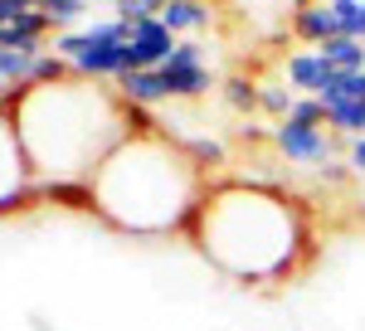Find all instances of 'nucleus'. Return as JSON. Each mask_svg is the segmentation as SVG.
Instances as JSON below:
<instances>
[{
	"mask_svg": "<svg viewBox=\"0 0 365 331\" xmlns=\"http://www.w3.org/2000/svg\"><path fill=\"white\" fill-rule=\"evenodd\" d=\"M146 117L151 112L132 108L113 83L83 73H68L58 83H29L10 98V122L34 175V190H78V200L103 156Z\"/></svg>",
	"mask_w": 365,
	"mask_h": 331,
	"instance_id": "nucleus-1",
	"label": "nucleus"
},
{
	"mask_svg": "<svg viewBox=\"0 0 365 331\" xmlns=\"http://www.w3.org/2000/svg\"><path fill=\"white\" fill-rule=\"evenodd\" d=\"M185 234L210 268L244 287L292 282L317 253L302 200L268 180H210Z\"/></svg>",
	"mask_w": 365,
	"mask_h": 331,
	"instance_id": "nucleus-2",
	"label": "nucleus"
},
{
	"mask_svg": "<svg viewBox=\"0 0 365 331\" xmlns=\"http://www.w3.org/2000/svg\"><path fill=\"white\" fill-rule=\"evenodd\" d=\"M205 185L210 175L205 166H195L185 141L170 137L156 117H146L88 175L83 210L113 224L117 234L161 239V234H185Z\"/></svg>",
	"mask_w": 365,
	"mask_h": 331,
	"instance_id": "nucleus-3",
	"label": "nucleus"
},
{
	"mask_svg": "<svg viewBox=\"0 0 365 331\" xmlns=\"http://www.w3.org/2000/svg\"><path fill=\"white\" fill-rule=\"evenodd\" d=\"M268 141H273V151H278L282 161L292 166H322L336 156L341 137L336 132H327V127H307V122H292V117H282V122H273L268 127Z\"/></svg>",
	"mask_w": 365,
	"mask_h": 331,
	"instance_id": "nucleus-4",
	"label": "nucleus"
},
{
	"mask_svg": "<svg viewBox=\"0 0 365 331\" xmlns=\"http://www.w3.org/2000/svg\"><path fill=\"white\" fill-rule=\"evenodd\" d=\"M161 78H166V98L170 103H200L210 88H215V68L205 63V49L195 39H180L170 58L161 63Z\"/></svg>",
	"mask_w": 365,
	"mask_h": 331,
	"instance_id": "nucleus-5",
	"label": "nucleus"
},
{
	"mask_svg": "<svg viewBox=\"0 0 365 331\" xmlns=\"http://www.w3.org/2000/svg\"><path fill=\"white\" fill-rule=\"evenodd\" d=\"M29 195H34V175H29L15 122H10V103H0V215L25 205Z\"/></svg>",
	"mask_w": 365,
	"mask_h": 331,
	"instance_id": "nucleus-6",
	"label": "nucleus"
},
{
	"mask_svg": "<svg viewBox=\"0 0 365 331\" xmlns=\"http://www.w3.org/2000/svg\"><path fill=\"white\" fill-rule=\"evenodd\" d=\"M127 44H132V63H137V68H161L180 39H175V34H170L161 20H137Z\"/></svg>",
	"mask_w": 365,
	"mask_h": 331,
	"instance_id": "nucleus-7",
	"label": "nucleus"
},
{
	"mask_svg": "<svg viewBox=\"0 0 365 331\" xmlns=\"http://www.w3.org/2000/svg\"><path fill=\"white\" fill-rule=\"evenodd\" d=\"M117 93H122L132 108H141V112H151V108H161V103H170L161 68H127V73L117 78Z\"/></svg>",
	"mask_w": 365,
	"mask_h": 331,
	"instance_id": "nucleus-8",
	"label": "nucleus"
},
{
	"mask_svg": "<svg viewBox=\"0 0 365 331\" xmlns=\"http://www.w3.org/2000/svg\"><path fill=\"white\" fill-rule=\"evenodd\" d=\"M156 20H161L175 39H190V34H200V29H210L215 10H210V0H166Z\"/></svg>",
	"mask_w": 365,
	"mask_h": 331,
	"instance_id": "nucleus-9",
	"label": "nucleus"
},
{
	"mask_svg": "<svg viewBox=\"0 0 365 331\" xmlns=\"http://www.w3.org/2000/svg\"><path fill=\"white\" fill-rule=\"evenodd\" d=\"M331 73H336V68L317 54V49L287 54V88H292V93H312V98H317V93L327 88V78H331Z\"/></svg>",
	"mask_w": 365,
	"mask_h": 331,
	"instance_id": "nucleus-10",
	"label": "nucleus"
},
{
	"mask_svg": "<svg viewBox=\"0 0 365 331\" xmlns=\"http://www.w3.org/2000/svg\"><path fill=\"white\" fill-rule=\"evenodd\" d=\"M292 34L302 39V44H327L331 34H341L336 20L327 15V10H317V5H307V0H292Z\"/></svg>",
	"mask_w": 365,
	"mask_h": 331,
	"instance_id": "nucleus-11",
	"label": "nucleus"
},
{
	"mask_svg": "<svg viewBox=\"0 0 365 331\" xmlns=\"http://www.w3.org/2000/svg\"><path fill=\"white\" fill-rule=\"evenodd\" d=\"M327 108V127L336 137H365V98H336V103H322Z\"/></svg>",
	"mask_w": 365,
	"mask_h": 331,
	"instance_id": "nucleus-12",
	"label": "nucleus"
},
{
	"mask_svg": "<svg viewBox=\"0 0 365 331\" xmlns=\"http://www.w3.org/2000/svg\"><path fill=\"white\" fill-rule=\"evenodd\" d=\"M317 54L327 58L331 68H365V39H351V34H331L327 44H317Z\"/></svg>",
	"mask_w": 365,
	"mask_h": 331,
	"instance_id": "nucleus-13",
	"label": "nucleus"
},
{
	"mask_svg": "<svg viewBox=\"0 0 365 331\" xmlns=\"http://www.w3.org/2000/svg\"><path fill=\"white\" fill-rule=\"evenodd\" d=\"M88 10H93L88 0H44V5H39V15L49 20V29H54V34L88 25Z\"/></svg>",
	"mask_w": 365,
	"mask_h": 331,
	"instance_id": "nucleus-14",
	"label": "nucleus"
},
{
	"mask_svg": "<svg viewBox=\"0 0 365 331\" xmlns=\"http://www.w3.org/2000/svg\"><path fill=\"white\" fill-rule=\"evenodd\" d=\"M220 88H225V103L234 112H258V83H249V78H225Z\"/></svg>",
	"mask_w": 365,
	"mask_h": 331,
	"instance_id": "nucleus-15",
	"label": "nucleus"
},
{
	"mask_svg": "<svg viewBox=\"0 0 365 331\" xmlns=\"http://www.w3.org/2000/svg\"><path fill=\"white\" fill-rule=\"evenodd\" d=\"M292 98H297V93H292V88H273V83H258V112H268V117H287V112H292Z\"/></svg>",
	"mask_w": 365,
	"mask_h": 331,
	"instance_id": "nucleus-16",
	"label": "nucleus"
},
{
	"mask_svg": "<svg viewBox=\"0 0 365 331\" xmlns=\"http://www.w3.org/2000/svg\"><path fill=\"white\" fill-rule=\"evenodd\" d=\"M161 5H166V0H113V15L127 20V25H137V20H156Z\"/></svg>",
	"mask_w": 365,
	"mask_h": 331,
	"instance_id": "nucleus-17",
	"label": "nucleus"
},
{
	"mask_svg": "<svg viewBox=\"0 0 365 331\" xmlns=\"http://www.w3.org/2000/svg\"><path fill=\"white\" fill-rule=\"evenodd\" d=\"M287 117H292V122H307V127H327V108H322V98H312V93H297Z\"/></svg>",
	"mask_w": 365,
	"mask_h": 331,
	"instance_id": "nucleus-18",
	"label": "nucleus"
},
{
	"mask_svg": "<svg viewBox=\"0 0 365 331\" xmlns=\"http://www.w3.org/2000/svg\"><path fill=\"white\" fill-rule=\"evenodd\" d=\"M351 170H356V175H365V137H351Z\"/></svg>",
	"mask_w": 365,
	"mask_h": 331,
	"instance_id": "nucleus-19",
	"label": "nucleus"
}]
</instances>
